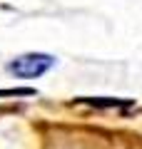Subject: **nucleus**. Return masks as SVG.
Returning <instances> with one entry per match:
<instances>
[{
    "label": "nucleus",
    "instance_id": "nucleus-2",
    "mask_svg": "<svg viewBox=\"0 0 142 149\" xmlns=\"http://www.w3.org/2000/svg\"><path fill=\"white\" fill-rule=\"evenodd\" d=\"M35 95V90L30 87H20V90H0V97H30Z\"/></svg>",
    "mask_w": 142,
    "mask_h": 149
},
{
    "label": "nucleus",
    "instance_id": "nucleus-1",
    "mask_svg": "<svg viewBox=\"0 0 142 149\" xmlns=\"http://www.w3.org/2000/svg\"><path fill=\"white\" fill-rule=\"evenodd\" d=\"M55 65V57L53 55H45V52H27V55H20L15 57L8 70H10L15 77H22V80H32V77H40L42 72Z\"/></svg>",
    "mask_w": 142,
    "mask_h": 149
}]
</instances>
